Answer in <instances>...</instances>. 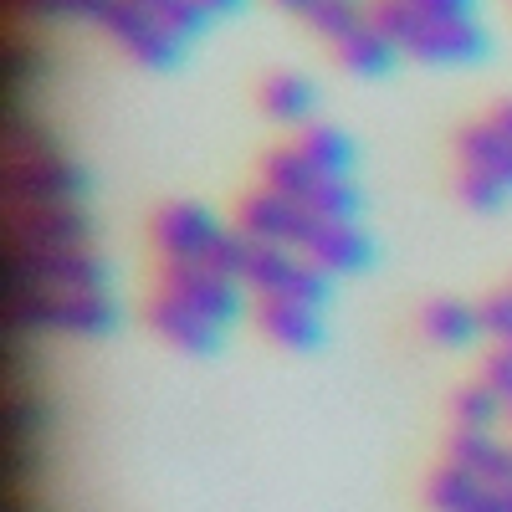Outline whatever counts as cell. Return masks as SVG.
Segmentation results:
<instances>
[{
    "mask_svg": "<svg viewBox=\"0 0 512 512\" xmlns=\"http://www.w3.org/2000/svg\"><path fill=\"white\" fill-rule=\"evenodd\" d=\"M369 16L390 31L405 62L466 72L492 57V26L482 16H441L420 0H369Z\"/></svg>",
    "mask_w": 512,
    "mask_h": 512,
    "instance_id": "cell-4",
    "label": "cell"
},
{
    "mask_svg": "<svg viewBox=\"0 0 512 512\" xmlns=\"http://www.w3.org/2000/svg\"><path fill=\"white\" fill-rule=\"evenodd\" d=\"M328 52H333V62L344 67L349 77H364V82H374V77H390L405 57H400V47L390 41V31H384L369 11L338 36V41H328Z\"/></svg>",
    "mask_w": 512,
    "mask_h": 512,
    "instance_id": "cell-8",
    "label": "cell"
},
{
    "mask_svg": "<svg viewBox=\"0 0 512 512\" xmlns=\"http://www.w3.org/2000/svg\"><path fill=\"white\" fill-rule=\"evenodd\" d=\"M507 292H512V277H507Z\"/></svg>",
    "mask_w": 512,
    "mask_h": 512,
    "instance_id": "cell-15",
    "label": "cell"
},
{
    "mask_svg": "<svg viewBox=\"0 0 512 512\" xmlns=\"http://www.w3.org/2000/svg\"><path fill=\"white\" fill-rule=\"evenodd\" d=\"M425 502L431 512H512V436L451 431L425 477Z\"/></svg>",
    "mask_w": 512,
    "mask_h": 512,
    "instance_id": "cell-3",
    "label": "cell"
},
{
    "mask_svg": "<svg viewBox=\"0 0 512 512\" xmlns=\"http://www.w3.org/2000/svg\"><path fill=\"white\" fill-rule=\"evenodd\" d=\"M195 6L205 11V21H210V26H216V21H231V16H241V11L251 6V0H195Z\"/></svg>",
    "mask_w": 512,
    "mask_h": 512,
    "instance_id": "cell-14",
    "label": "cell"
},
{
    "mask_svg": "<svg viewBox=\"0 0 512 512\" xmlns=\"http://www.w3.org/2000/svg\"><path fill=\"white\" fill-rule=\"evenodd\" d=\"M256 103H262V113L277 123V128H308L318 123V103H323V88L308 77V72H297V67H277L262 77V88H256Z\"/></svg>",
    "mask_w": 512,
    "mask_h": 512,
    "instance_id": "cell-9",
    "label": "cell"
},
{
    "mask_svg": "<svg viewBox=\"0 0 512 512\" xmlns=\"http://www.w3.org/2000/svg\"><path fill=\"white\" fill-rule=\"evenodd\" d=\"M292 139H297V149H303V154L323 169V175H333V180H359V144H354L349 128L318 118V123H308V128H297Z\"/></svg>",
    "mask_w": 512,
    "mask_h": 512,
    "instance_id": "cell-11",
    "label": "cell"
},
{
    "mask_svg": "<svg viewBox=\"0 0 512 512\" xmlns=\"http://www.w3.org/2000/svg\"><path fill=\"white\" fill-rule=\"evenodd\" d=\"M251 323L287 354H313L328 338V303L313 297H251Z\"/></svg>",
    "mask_w": 512,
    "mask_h": 512,
    "instance_id": "cell-7",
    "label": "cell"
},
{
    "mask_svg": "<svg viewBox=\"0 0 512 512\" xmlns=\"http://www.w3.org/2000/svg\"><path fill=\"white\" fill-rule=\"evenodd\" d=\"M456 200L477 216L512 205V98H497L456 134Z\"/></svg>",
    "mask_w": 512,
    "mask_h": 512,
    "instance_id": "cell-5",
    "label": "cell"
},
{
    "mask_svg": "<svg viewBox=\"0 0 512 512\" xmlns=\"http://www.w3.org/2000/svg\"><path fill=\"white\" fill-rule=\"evenodd\" d=\"M6 318L31 333L103 338L118 328V287L98 241L6 246Z\"/></svg>",
    "mask_w": 512,
    "mask_h": 512,
    "instance_id": "cell-1",
    "label": "cell"
},
{
    "mask_svg": "<svg viewBox=\"0 0 512 512\" xmlns=\"http://www.w3.org/2000/svg\"><path fill=\"white\" fill-rule=\"evenodd\" d=\"M149 246L159 262H221L246 277L251 241L236 231V221L216 216L200 200H169L149 216Z\"/></svg>",
    "mask_w": 512,
    "mask_h": 512,
    "instance_id": "cell-6",
    "label": "cell"
},
{
    "mask_svg": "<svg viewBox=\"0 0 512 512\" xmlns=\"http://www.w3.org/2000/svg\"><path fill=\"white\" fill-rule=\"evenodd\" d=\"M420 338L431 349H446V354H456V349H472V344H482V308L477 303H466V297H431V303L420 308Z\"/></svg>",
    "mask_w": 512,
    "mask_h": 512,
    "instance_id": "cell-10",
    "label": "cell"
},
{
    "mask_svg": "<svg viewBox=\"0 0 512 512\" xmlns=\"http://www.w3.org/2000/svg\"><path fill=\"white\" fill-rule=\"evenodd\" d=\"M477 374H482V379L492 384V390L502 395V410H507V436H512V354H507V349H492V344H487V354H482Z\"/></svg>",
    "mask_w": 512,
    "mask_h": 512,
    "instance_id": "cell-13",
    "label": "cell"
},
{
    "mask_svg": "<svg viewBox=\"0 0 512 512\" xmlns=\"http://www.w3.org/2000/svg\"><path fill=\"white\" fill-rule=\"evenodd\" d=\"M451 431H507L502 395L492 390L482 374L456 384V395H451Z\"/></svg>",
    "mask_w": 512,
    "mask_h": 512,
    "instance_id": "cell-12",
    "label": "cell"
},
{
    "mask_svg": "<svg viewBox=\"0 0 512 512\" xmlns=\"http://www.w3.org/2000/svg\"><path fill=\"white\" fill-rule=\"evenodd\" d=\"M241 318H251V287L241 272L221 262H159L144 297V323L175 354L205 359L226 349Z\"/></svg>",
    "mask_w": 512,
    "mask_h": 512,
    "instance_id": "cell-2",
    "label": "cell"
}]
</instances>
